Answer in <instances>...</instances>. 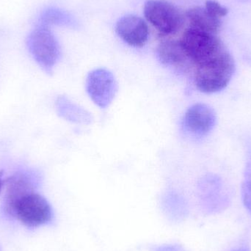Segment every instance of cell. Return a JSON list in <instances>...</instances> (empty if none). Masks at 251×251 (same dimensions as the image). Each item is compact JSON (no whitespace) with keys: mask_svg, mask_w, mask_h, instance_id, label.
Returning a JSON list of instances; mask_svg holds the SVG:
<instances>
[{"mask_svg":"<svg viewBox=\"0 0 251 251\" xmlns=\"http://www.w3.org/2000/svg\"><path fill=\"white\" fill-rule=\"evenodd\" d=\"M234 251H250L248 250L247 249H237V250H235Z\"/></svg>","mask_w":251,"mask_h":251,"instance_id":"obj_15","label":"cell"},{"mask_svg":"<svg viewBox=\"0 0 251 251\" xmlns=\"http://www.w3.org/2000/svg\"><path fill=\"white\" fill-rule=\"evenodd\" d=\"M204 7L210 14L220 19L226 16L228 13V10L225 7L221 5L218 1H213V0L206 1Z\"/></svg>","mask_w":251,"mask_h":251,"instance_id":"obj_13","label":"cell"},{"mask_svg":"<svg viewBox=\"0 0 251 251\" xmlns=\"http://www.w3.org/2000/svg\"><path fill=\"white\" fill-rule=\"evenodd\" d=\"M86 91L93 102L101 109H106L113 102L118 91L116 77L110 71L97 69L88 74Z\"/></svg>","mask_w":251,"mask_h":251,"instance_id":"obj_5","label":"cell"},{"mask_svg":"<svg viewBox=\"0 0 251 251\" xmlns=\"http://www.w3.org/2000/svg\"><path fill=\"white\" fill-rule=\"evenodd\" d=\"M216 123L215 110L207 104L197 103L187 109L183 118L182 126L190 137L201 138L213 130Z\"/></svg>","mask_w":251,"mask_h":251,"instance_id":"obj_7","label":"cell"},{"mask_svg":"<svg viewBox=\"0 0 251 251\" xmlns=\"http://www.w3.org/2000/svg\"><path fill=\"white\" fill-rule=\"evenodd\" d=\"M191 65L192 72L232 60L218 35L189 28L180 40Z\"/></svg>","mask_w":251,"mask_h":251,"instance_id":"obj_1","label":"cell"},{"mask_svg":"<svg viewBox=\"0 0 251 251\" xmlns=\"http://www.w3.org/2000/svg\"><path fill=\"white\" fill-rule=\"evenodd\" d=\"M41 183L38 173L31 170H22L14 173L4 181L5 193L1 209L5 214L15 201L28 193L36 192Z\"/></svg>","mask_w":251,"mask_h":251,"instance_id":"obj_6","label":"cell"},{"mask_svg":"<svg viewBox=\"0 0 251 251\" xmlns=\"http://www.w3.org/2000/svg\"><path fill=\"white\" fill-rule=\"evenodd\" d=\"M17 220L28 228H36L51 222L52 209L48 201L37 192L28 193L16 200L4 214Z\"/></svg>","mask_w":251,"mask_h":251,"instance_id":"obj_2","label":"cell"},{"mask_svg":"<svg viewBox=\"0 0 251 251\" xmlns=\"http://www.w3.org/2000/svg\"><path fill=\"white\" fill-rule=\"evenodd\" d=\"M3 173L0 172V193H1V190H2L3 187L4 185V181L2 179Z\"/></svg>","mask_w":251,"mask_h":251,"instance_id":"obj_14","label":"cell"},{"mask_svg":"<svg viewBox=\"0 0 251 251\" xmlns=\"http://www.w3.org/2000/svg\"><path fill=\"white\" fill-rule=\"evenodd\" d=\"M156 53L159 61L165 66L184 70L192 69L180 41L165 40L162 41L158 46Z\"/></svg>","mask_w":251,"mask_h":251,"instance_id":"obj_9","label":"cell"},{"mask_svg":"<svg viewBox=\"0 0 251 251\" xmlns=\"http://www.w3.org/2000/svg\"><path fill=\"white\" fill-rule=\"evenodd\" d=\"M189 22L194 29L218 35L221 27V19L215 17L205 7H195L186 13Z\"/></svg>","mask_w":251,"mask_h":251,"instance_id":"obj_11","label":"cell"},{"mask_svg":"<svg viewBox=\"0 0 251 251\" xmlns=\"http://www.w3.org/2000/svg\"><path fill=\"white\" fill-rule=\"evenodd\" d=\"M26 45L34 60L51 74L60 59V48L50 26L38 25L28 36Z\"/></svg>","mask_w":251,"mask_h":251,"instance_id":"obj_3","label":"cell"},{"mask_svg":"<svg viewBox=\"0 0 251 251\" xmlns=\"http://www.w3.org/2000/svg\"><path fill=\"white\" fill-rule=\"evenodd\" d=\"M148 22L164 35L176 33L184 24V16L174 4L165 0H149L145 3Z\"/></svg>","mask_w":251,"mask_h":251,"instance_id":"obj_4","label":"cell"},{"mask_svg":"<svg viewBox=\"0 0 251 251\" xmlns=\"http://www.w3.org/2000/svg\"><path fill=\"white\" fill-rule=\"evenodd\" d=\"M116 31L118 35L131 47H143L149 40L147 24L135 15H126L119 19Z\"/></svg>","mask_w":251,"mask_h":251,"instance_id":"obj_8","label":"cell"},{"mask_svg":"<svg viewBox=\"0 0 251 251\" xmlns=\"http://www.w3.org/2000/svg\"><path fill=\"white\" fill-rule=\"evenodd\" d=\"M56 109L60 117L77 125H89L94 122V118L83 107L72 102L66 97H59L56 101Z\"/></svg>","mask_w":251,"mask_h":251,"instance_id":"obj_10","label":"cell"},{"mask_svg":"<svg viewBox=\"0 0 251 251\" xmlns=\"http://www.w3.org/2000/svg\"><path fill=\"white\" fill-rule=\"evenodd\" d=\"M242 195L245 206L251 213V160L246 165L242 185Z\"/></svg>","mask_w":251,"mask_h":251,"instance_id":"obj_12","label":"cell"}]
</instances>
